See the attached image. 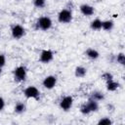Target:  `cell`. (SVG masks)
I'll return each mask as SVG.
<instances>
[{
	"instance_id": "cell-1",
	"label": "cell",
	"mask_w": 125,
	"mask_h": 125,
	"mask_svg": "<svg viewBox=\"0 0 125 125\" xmlns=\"http://www.w3.org/2000/svg\"><path fill=\"white\" fill-rule=\"evenodd\" d=\"M52 24H53L52 20L47 16H43L37 20V27L41 30H44V31L49 30L52 27Z\"/></svg>"
},
{
	"instance_id": "cell-2",
	"label": "cell",
	"mask_w": 125,
	"mask_h": 125,
	"mask_svg": "<svg viewBox=\"0 0 125 125\" xmlns=\"http://www.w3.org/2000/svg\"><path fill=\"white\" fill-rule=\"evenodd\" d=\"M58 21L61 23H68L72 21V13L68 9H62L58 14Z\"/></svg>"
},
{
	"instance_id": "cell-3",
	"label": "cell",
	"mask_w": 125,
	"mask_h": 125,
	"mask_svg": "<svg viewBox=\"0 0 125 125\" xmlns=\"http://www.w3.org/2000/svg\"><path fill=\"white\" fill-rule=\"evenodd\" d=\"M23 95L27 99L38 100L40 98V91L35 86H28L23 90Z\"/></svg>"
},
{
	"instance_id": "cell-4",
	"label": "cell",
	"mask_w": 125,
	"mask_h": 125,
	"mask_svg": "<svg viewBox=\"0 0 125 125\" xmlns=\"http://www.w3.org/2000/svg\"><path fill=\"white\" fill-rule=\"evenodd\" d=\"M14 78L18 82H22L26 78V68L23 65H20L14 69Z\"/></svg>"
},
{
	"instance_id": "cell-5",
	"label": "cell",
	"mask_w": 125,
	"mask_h": 125,
	"mask_svg": "<svg viewBox=\"0 0 125 125\" xmlns=\"http://www.w3.org/2000/svg\"><path fill=\"white\" fill-rule=\"evenodd\" d=\"M72 104H73V98L72 96H69V95L64 96L60 102V107L64 111L69 110L72 107Z\"/></svg>"
},
{
	"instance_id": "cell-6",
	"label": "cell",
	"mask_w": 125,
	"mask_h": 125,
	"mask_svg": "<svg viewBox=\"0 0 125 125\" xmlns=\"http://www.w3.org/2000/svg\"><path fill=\"white\" fill-rule=\"evenodd\" d=\"M54 59V53L50 49H44L40 53V62L43 63H49Z\"/></svg>"
},
{
	"instance_id": "cell-7",
	"label": "cell",
	"mask_w": 125,
	"mask_h": 125,
	"mask_svg": "<svg viewBox=\"0 0 125 125\" xmlns=\"http://www.w3.org/2000/svg\"><path fill=\"white\" fill-rule=\"evenodd\" d=\"M12 36L15 38V39H21L24 33H25V30H24V27L21 24H15L13 27H12Z\"/></svg>"
},
{
	"instance_id": "cell-8",
	"label": "cell",
	"mask_w": 125,
	"mask_h": 125,
	"mask_svg": "<svg viewBox=\"0 0 125 125\" xmlns=\"http://www.w3.org/2000/svg\"><path fill=\"white\" fill-rule=\"evenodd\" d=\"M42 84H43L44 88H46V89H48V90H51V89H53V88L56 86V84H57V77L54 76V75H48V76H46V77L44 78Z\"/></svg>"
},
{
	"instance_id": "cell-9",
	"label": "cell",
	"mask_w": 125,
	"mask_h": 125,
	"mask_svg": "<svg viewBox=\"0 0 125 125\" xmlns=\"http://www.w3.org/2000/svg\"><path fill=\"white\" fill-rule=\"evenodd\" d=\"M79 9H80L81 14L83 16H86V17H90V16L94 15V13H95L94 7L91 5H88V4H82Z\"/></svg>"
},
{
	"instance_id": "cell-10",
	"label": "cell",
	"mask_w": 125,
	"mask_h": 125,
	"mask_svg": "<svg viewBox=\"0 0 125 125\" xmlns=\"http://www.w3.org/2000/svg\"><path fill=\"white\" fill-rule=\"evenodd\" d=\"M85 54H86V56H87L89 59H91V60H97V59L100 57L99 52H98L96 49H94V48H89V49H87L86 52H85Z\"/></svg>"
},
{
	"instance_id": "cell-11",
	"label": "cell",
	"mask_w": 125,
	"mask_h": 125,
	"mask_svg": "<svg viewBox=\"0 0 125 125\" xmlns=\"http://www.w3.org/2000/svg\"><path fill=\"white\" fill-rule=\"evenodd\" d=\"M86 104H87V105H88V107H89V109H90L91 112L98 111V109H99V104H98L97 101H95V100H93V99L90 98Z\"/></svg>"
},
{
	"instance_id": "cell-12",
	"label": "cell",
	"mask_w": 125,
	"mask_h": 125,
	"mask_svg": "<svg viewBox=\"0 0 125 125\" xmlns=\"http://www.w3.org/2000/svg\"><path fill=\"white\" fill-rule=\"evenodd\" d=\"M119 86H120L119 83L113 81V79L106 81V89H107V91H109V92H114V91H116V90L119 88Z\"/></svg>"
},
{
	"instance_id": "cell-13",
	"label": "cell",
	"mask_w": 125,
	"mask_h": 125,
	"mask_svg": "<svg viewBox=\"0 0 125 125\" xmlns=\"http://www.w3.org/2000/svg\"><path fill=\"white\" fill-rule=\"evenodd\" d=\"M113 25H114V22H113V21H111V20H106V21H102V28H103L104 30L110 31V30L113 28Z\"/></svg>"
},
{
	"instance_id": "cell-14",
	"label": "cell",
	"mask_w": 125,
	"mask_h": 125,
	"mask_svg": "<svg viewBox=\"0 0 125 125\" xmlns=\"http://www.w3.org/2000/svg\"><path fill=\"white\" fill-rule=\"evenodd\" d=\"M86 73H87V69H86L84 66H77V67L75 68V71H74L75 76L78 77V78L84 77V76L86 75Z\"/></svg>"
},
{
	"instance_id": "cell-15",
	"label": "cell",
	"mask_w": 125,
	"mask_h": 125,
	"mask_svg": "<svg viewBox=\"0 0 125 125\" xmlns=\"http://www.w3.org/2000/svg\"><path fill=\"white\" fill-rule=\"evenodd\" d=\"M90 27L93 30H100V29H102V21L100 19H95L94 21H91Z\"/></svg>"
},
{
	"instance_id": "cell-16",
	"label": "cell",
	"mask_w": 125,
	"mask_h": 125,
	"mask_svg": "<svg viewBox=\"0 0 125 125\" xmlns=\"http://www.w3.org/2000/svg\"><path fill=\"white\" fill-rule=\"evenodd\" d=\"M15 112L16 113H18V114H21V113H23L24 111H25V109H26V106H25V104H23V103H18V104H16V105H15Z\"/></svg>"
},
{
	"instance_id": "cell-17",
	"label": "cell",
	"mask_w": 125,
	"mask_h": 125,
	"mask_svg": "<svg viewBox=\"0 0 125 125\" xmlns=\"http://www.w3.org/2000/svg\"><path fill=\"white\" fill-rule=\"evenodd\" d=\"M91 99H93V100H95V101H97V102H100V101H103V100L104 99V94H103L102 92L95 91V92L92 93Z\"/></svg>"
},
{
	"instance_id": "cell-18",
	"label": "cell",
	"mask_w": 125,
	"mask_h": 125,
	"mask_svg": "<svg viewBox=\"0 0 125 125\" xmlns=\"http://www.w3.org/2000/svg\"><path fill=\"white\" fill-rule=\"evenodd\" d=\"M33 5L36 8L42 9L46 6V0H33Z\"/></svg>"
},
{
	"instance_id": "cell-19",
	"label": "cell",
	"mask_w": 125,
	"mask_h": 125,
	"mask_svg": "<svg viewBox=\"0 0 125 125\" xmlns=\"http://www.w3.org/2000/svg\"><path fill=\"white\" fill-rule=\"evenodd\" d=\"M98 124L99 125H110V124H112V121L110 120L109 117H103L102 119H100L98 121Z\"/></svg>"
},
{
	"instance_id": "cell-20",
	"label": "cell",
	"mask_w": 125,
	"mask_h": 125,
	"mask_svg": "<svg viewBox=\"0 0 125 125\" xmlns=\"http://www.w3.org/2000/svg\"><path fill=\"white\" fill-rule=\"evenodd\" d=\"M80 112H81L82 114H84V115H87V114L91 113V111H90V109H89V107H88V105H87L86 103L83 104L80 106Z\"/></svg>"
},
{
	"instance_id": "cell-21",
	"label": "cell",
	"mask_w": 125,
	"mask_h": 125,
	"mask_svg": "<svg viewBox=\"0 0 125 125\" xmlns=\"http://www.w3.org/2000/svg\"><path fill=\"white\" fill-rule=\"evenodd\" d=\"M116 61L118 63H120L121 65H124L125 64V56L123 53H119L116 57Z\"/></svg>"
},
{
	"instance_id": "cell-22",
	"label": "cell",
	"mask_w": 125,
	"mask_h": 125,
	"mask_svg": "<svg viewBox=\"0 0 125 125\" xmlns=\"http://www.w3.org/2000/svg\"><path fill=\"white\" fill-rule=\"evenodd\" d=\"M102 78L104 79L105 81H108V80H112L113 79V75L110 72H104V73H103Z\"/></svg>"
},
{
	"instance_id": "cell-23",
	"label": "cell",
	"mask_w": 125,
	"mask_h": 125,
	"mask_svg": "<svg viewBox=\"0 0 125 125\" xmlns=\"http://www.w3.org/2000/svg\"><path fill=\"white\" fill-rule=\"evenodd\" d=\"M5 63H6V58L3 54H0V66L3 67L5 65Z\"/></svg>"
},
{
	"instance_id": "cell-24",
	"label": "cell",
	"mask_w": 125,
	"mask_h": 125,
	"mask_svg": "<svg viewBox=\"0 0 125 125\" xmlns=\"http://www.w3.org/2000/svg\"><path fill=\"white\" fill-rule=\"evenodd\" d=\"M5 107V101L2 97H0V110H2Z\"/></svg>"
},
{
	"instance_id": "cell-25",
	"label": "cell",
	"mask_w": 125,
	"mask_h": 125,
	"mask_svg": "<svg viewBox=\"0 0 125 125\" xmlns=\"http://www.w3.org/2000/svg\"><path fill=\"white\" fill-rule=\"evenodd\" d=\"M1 71H2V67L0 66V73H1Z\"/></svg>"
}]
</instances>
